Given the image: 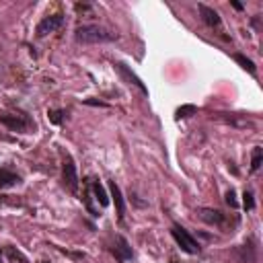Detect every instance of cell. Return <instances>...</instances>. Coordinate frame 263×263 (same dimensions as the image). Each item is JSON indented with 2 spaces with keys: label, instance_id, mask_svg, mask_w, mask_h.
<instances>
[{
  "label": "cell",
  "instance_id": "6da1fadb",
  "mask_svg": "<svg viewBox=\"0 0 263 263\" xmlns=\"http://www.w3.org/2000/svg\"><path fill=\"white\" fill-rule=\"evenodd\" d=\"M117 37H119L117 33H111L109 29L99 25H80L74 31V39L78 43H109L115 41Z\"/></svg>",
  "mask_w": 263,
  "mask_h": 263
},
{
  "label": "cell",
  "instance_id": "7a4b0ae2",
  "mask_svg": "<svg viewBox=\"0 0 263 263\" xmlns=\"http://www.w3.org/2000/svg\"><path fill=\"white\" fill-rule=\"evenodd\" d=\"M171 236L175 238V242L181 247V251H185L187 255H197L201 251L199 242L189 234V230H185L181 224H173L171 226Z\"/></svg>",
  "mask_w": 263,
  "mask_h": 263
},
{
  "label": "cell",
  "instance_id": "3957f363",
  "mask_svg": "<svg viewBox=\"0 0 263 263\" xmlns=\"http://www.w3.org/2000/svg\"><path fill=\"white\" fill-rule=\"evenodd\" d=\"M62 181H64V187L70 191V193H78V185H80V179H78V171H76V164L72 160L70 154H64V162H62Z\"/></svg>",
  "mask_w": 263,
  "mask_h": 263
},
{
  "label": "cell",
  "instance_id": "277c9868",
  "mask_svg": "<svg viewBox=\"0 0 263 263\" xmlns=\"http://www.w3.org/2000/svg\"><path fill=\"white\" fill-rule=\"evenodd\" d=\"M0 123L6 125L10 132H29L31 127H35L31 117H27V115H12V113H0Z\"/></svg>",
  "mask_w": 263,
  "mask_h": 263
},
{
  "label": "cell",
  "instance_id": "5b68a950",
  "mask_svg": "<svg viewBox=\"0 0 263 263\" xmlns=\"http://www.w3.org/2000/svg\"><path fill=\"white\" fill-rule=\"evenodd\" d=\"M197 216H199V220H203V222L210 224V226H218V228H226V226H228V216L222 214L220 210H214V208H199V210H197Z\"/></svg>",
  "mask_w": 263,
  "mask_h": 263
},
{
  "label": "cell",
  "instance_id": "8992f818",
  "mask_svg": "<svg viewBox=\"0 0 263 263\" xmlns=\"http://www.w3.org/2000/svg\"><path fill=\"white\" fill-rule=\"evenodd\" d=\"M62 25H64V14H62V12L49 14V16H45V18H41V23H39L37 29H35V35H37V37H45L47 33H53V31L62 29Z\"/></svg>",
  "mask_w": 263,
  "mask_h": 263
},
{
  "label": "cell",
  "instance_id": "52a82bcc",
  "mask_svg": "<svg viewBox=\"0 0 263 263\" xmlns=\"http://www.w3.org/2000/svg\"><path fill=\"white\" fill-rule=\"evenodd\" d=\"M111 253L115 255V259H117L119 263H125V261H129V259L134 257V249H132V245H129L127 238L121 236V234L115 236V242H113V247H111Z\"/></svg>",
  "mask_w": 263,
  "mask_h": 263
},
{
  "label": "cell",
  "instance_id": "ba28073f",
  "mask_svg": "<svg viewBox=\"0 0 263 263\" xmlns=\"http://www.w3.org/2000/svg\"><path fill=\"white\" fill-rule=\"evenodd\" d=\"M113 68L119 72V76H121V78H123L127 84H134V86H136V88H138L142 95H148L146 84H144V82H142V80H140V78H138V76H136V74H134V72H132V70H129V68H127L123 62H113Z\"/></svg>",
  "mask_w": 263,
  "mask_h": 263
},
{
  "label": "cell",
  "instance_id": "9c48e42d",
  "mask_svg": "<svg viewBox=\"0 0 263 263\" xmlns=\"http://www.w3.org/2000/svg\"><path fill=\"white\" fill-rule=\"evenodd\" d=\"M109 191H111V197L115 201V210H117V220L123 222V216H125V199H123V193L119 189V185L115 181H109Z\"/></svg>",
  "mask_w": 263,
  "mask_h": 263
},
{
  "label": "cell",
  "instance_id": "30bf717a",
  "mask_svg": "<svg viewBox=\"0 0 263 263\" xmlns=\"http://www.w3.org/2000/svg\"><path fill=\"white\" fill-rule=\"evenodd\" d=\"M197 8H199V14H201V21H203L208 27H220V25H222L220 14H218L212 6H208V4H197Z\"/></svg>",
  "mask_w": 263,
  "mask_h": 263
},
{
  "label": "cell",
  "instance_id": "8fae6325",
  "mask_svg": "<svg viewBox=\"0 0 263 263\" xmlns=\"http://www.w3.org/2000/svg\"><path fill=\"white\" fill-rule=\"evenodd\" d=\"M90 193L95 195V199L99 201V205L101 208H107L109 205V195H107V191H105V187H103V183L99 181V179H90Z\"/></svg>",
  "mask_w": 263,
  "mask_h": 263
},
{
  "label": "cell",
  "instance_id": "7c38bea8",
  "mask_svg": "<svg viewBox=\"0 0 263 263\" xmlns=\"http://www.w3.org/2000/svg\"><path fill=\"white\" fill-rule=\"evenodd\" d=\"M21 183V177L16 173H12L10 168L6 166H0V189H8V187H14Z\"/></svg>",
  "mask_w": 263,
  "mask_h": 263
},
{
  "label": "cell",
  "instance_id": "4fadbf2b",
  "mask_svg": "<svg viewBox=\"0 0 263 263\" xmlns=\"http://www.w3.org/2000/svg\"><path fill=\"white\" fill-rule=\"evenodd\" d=\"M82 185H84V189H82V203H84L86 212L97 218L99 214H97V210H95V205H92V201H90V177H84V179H82Z\"/></svg>",
  "mask_w": 263,
  "mask_h": 263
},
{
  "label": "cell",
  "instance_id": "5bb4252c",
  "mask_svg": "<svg viewBox=\"0 0 263 263\" xmlns=\"http://www.w3.org/2000/svg\"><path fill=\"white\" fill-rule=\"evenodd\" d=\"M232 58H234V62H238V64H240V68H242V70H247L249 74L257 76V68H255V64H253V60H251V58H247L245 53H234Z\"/></svg>",
  "mask_w": 263,
  "mask_h": 263
},
{
  "label": "cell",
  "instance_id": "9a60e30c",
  "mask_svg": "<svg viewBox=\"0 0 263 263\" xmlns=\"http://www.w3.org/2000/svg\"><path fill=\"white\" fill-rule=\"evenodd\" d=\"M261 162H263V148L255 146L253 148V156H251V173H257L261 168Z\"/></svg>",
  "mask_w": 263,
  "mask_h": 263
},
{
  "label": "cell",
  "instance_id": "2e32d148",
  "mask_svg": "<svg viewBox=\"0 0 263 263\" xmlns=\"http://www.w3.org/2000/svg\"><path fill=\"white\" fill-rule=\"evenodd\" d=\"M197 113V107L195 105H181L177 111H175V119L179 121V119H187V117H191V115H195Z\"/></svg>",
  "mask_w": 263,
  "mask_h": 263
},
{
  "label": "cell",
  "instance_id": "e0dca14e",
  "mask_svg": "<svg viewBox=\"0 0 263 263\" xmlns=\"http://www.w3.org/2000/svg\"><path fill=\"white\" fill-rule=\"evenodd\" d=\"M6 257L10 259V261H18V263H29V259L18 251V249H14V247H6Z\"/></svg>",
  "mask_w": 263,
  "mask_h": 263
},
{
  "label": "cell",
  "instance_id": "ac0fdd59",
  "mask_svg": "<svg viewBox=\"0 0 263 263\" xmlns=\"http://www.w3.org/2000/svg\"><path fill=\"white\" fill-rule=\"evenodd\" d=\"M47 117H49V121H51L53 125H62V121H64V117H66V111H64V109H49V111H47Z\"/></svg>",
  "mask_w": 263,
  "mask_h": 263
},
{
  "label": "cell",
  "instance_id": "d6986e66",
  "mask_svg": "<svg viewBox=\"0 0 263 263\" xmlns=\"http://www.w3.org/2000/svg\"><path fill=\"white\" fill-rule=\"evenodd\" d=\"M242 205H245L247 212H251V210L255 208V197H253V193L247 191V189H245V193H242Z\"/></svg>",
  "mask_w": 263,
  "mask_h": 263
},
{
  "label": "cell",
  "instance_id": "ffe728a7",
  "mask_svg": "<svg viewBox=\"0 0 263 263\" xmlns=\"http://www.w3.org/2000/svg\"><path fill=\"white\" fill-rule=\"evenodd\" d=\"M226 203H228L232 210L238 208V199H236V191H234V189H228V191H226Z\"/></svg>",
  "mask_w": 263,
  "mask_h": 263
},
{
  "label": "cell",
  "instance_id": "44dd1931",
  "mask_svg": "<svg viewBox=\"0 0 263 263\" xmlns=\"http://www.w3.org/2000/svg\"><path fill=\"white\" fill-rule=\"evenodd\" d=\"M84 103H86V105H99V107H107V103H103V101H95V99H84Z\"/></svg>",
  "mask_w": 263,
  "mask_h": 263
},
{
  "label": "cell",
  "instance_id": "7402d4cb",
  "mask_svg": "<svg viewBox=\"0 0 263 263\" xmlns=\"http://www.w3.org/2000/svg\"><path fill=\"white\" fill-rule=\"evenodd\" d=\"M76 12H84V10H90V4H74Z\"/></svg>",
  "mask_w": 263,
  "mask_h": 263
},
{
  "label": "cell",
  "instance_id": "603a6c76",
  "mask_svg": "<svg viewBox=\"0 0 263 263\" xmlns=\"http://www.w3.org/2000/svg\"><path fill=\"white\" fill-rule=\"evenodd\" d=\"M230 4H232V8H236V10H242V4H240V2H236V0H230Z\"/></svg>",
  "mask_w": 263,
  "mask_h": 263
},
{
  "label": "cell",
  "instance_id": "cb8c5ba5",
  "mask_svg": "<svg viewBox=\"0 0 263 263\" xmlns=\"http://www.w3.org/2000/svg\"><path fill=\"white\" fill-rule=\"evenodd\" d=\"M0 257H2V251H0Z\"/></svg>",
  "mask_w": 263,
  "mask_h": 263
},
{
  "label": "cell",
  "instance_id": "d4e9b609",
  "mask_svg": "<svg viewBox=\"0 0 263 263\" xmlns=\"http://www.w3.org/2000/svg\"><path fill=\"white\" fill-rule=\"evenodd\" d=\"M173 263H179V261H173Z\"/></svg>",
  "mask_w": 263,
  "mask_h": 263
}]
</instances>
